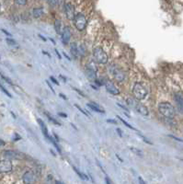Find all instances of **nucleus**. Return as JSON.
<instances>
[{"label": "nucleus", "instance_id": "nucleus-1", "mask_svg": "<svg viewBox=\"0 0 183 184\" xmlns=\"http://www.w3.org/2000/svg\"><path fill=\"white\" fill-rule=\"evenodd\" d=\"M158 112L159 113L167 118V119H173L176 115V110L173 107V105H171L168 102H161L158 105Z\"/></svg>", "mask_w": 183, "mask_h": 184}, {"label": "nucleus", "instance_id": "nucleus-2", "mask_svg": "<svg viewBox=\"0 0 183 184\" xmlns=\"http://www.w3.org/2000/svg\"><path fill=\"white\" fill-rule=\"evenodd\" d=\"M132 93L133 96L136 100L138 101H142L144 99H145V97L147 96V89L144 88V86L143 84H141L140 82H136L135 84L132 88Z\"/></svg>", "mask_w": 183, "mask_h": 184}, {"label": "nucleus", "instance_id": "nucleus-3", "mask_svg": "<svg viewBox=\"0 0 183 184\" xmlns=\"http://www.w3.org/2000/svg\"><path fill=\"white\" fill-rule=\"evenodd\" d=\"M127 103L128 105L132 106L133 109H135L137 112H139L140 114L144 115V116H148L149 114V110L146 108L144 104H142L141 102H139L138 100H133V99H128L127 100Z\"/></svg>", "mask_w": 183, "mask_h": 184}, {"label": "nucleus", "instance_id": "nucleus-4", "mask_svg": "<svg viewBox=\"0 0 183 184\" xmlns=\"http://www.w3.org/2000/svg\"><path fill=\"white\" fill-rule=\"evenodd\" d=\"M93 57L97 63L105 65L108 63V55L100 47H95L93 49Z\"/></svg>", "mask_w": 183, "mask_h": 184}, {"label": "nucleus", "instance_id": "nucleus-5", "mask_svg": "<svg viewBox=\"0 0 183 184\" xmlns=\"http://www.w3.org/2000/svg\"><path fill=\"white\" fill-rule=\"evenodd\" d=\"M74 24H75V27L77 28V31H82L85 30V28H86V26H87V19L83 14L78 13L75 16Z\"/></svg>", "mask_w": 183, "mask_h": 184}, {"label": "nucleus", "instance_id": "nucleus-6", "mask_svg": "<svg viewBox=\"0 0 183 184\" xmlns=\"http://www.w3.org/2000/svg\"><path fill=\"white\" fill-rule=\"evenodd\" d=\"M109 70L112 74L113 77L118 81V82H123L125 79V74L123 70H121L119 67L117 66H109Z\"/></svg>", "mask_w": 183, "mask_h": 184}, {"label": "nucleus", "instance_id": "nucleus-7", "mask_svg": "<svg viewBox=\"0 0 183 184\" xmlns=\"http://www.w3.org/2000/svg\"><path fill=\"white\" fill-rule=\"evenodd\" d=\"M12 163L9 159L6 158L3 160H0V174L2 173H8L12 170Z\"/></svg>", "mask_w": 183, "mask_h": 184}, {"label": "nucleus", "instance_id": "nucleus-8", "mask_svg": "<svg viewBox=\"0 0 183 184\" xmlns=\"http://www.w3.org/2000/svg\"><path fill=\"white\" fill-rule=\"evenodd\" d=\"M86 76L89 80L95 81L97 79V68L94 66L88 65L86 68Z\"/></svg>", "mask_w": 183, "mask_h": 184}, {"label": "nucleus", "instance_id": "nucleus-9", "mask_svg": "<svg viewBox=\"0 0 183 184\" xmlns=\"http://www.w3.org/2000/svg\"><path fill=\"white\" fill-rule=\"evenodd\" d=\"M65 12L66 18L70 20H74L75 19V7L71 3H66L65 5Z\"/></svg>", "mask_w": 183, "mask_h": 184}, {"label": "nucleus", "instance_id": "nucleus-10", "mask_svg": "<svg viewBox=\"0 0 183 184\" xmlns=\"http://www.w3.org/2000/svg\"><path fill=\"white\" fill-rule=\"evenodd\" d=\"M3 156L7 159H20L22 158V154L13 151V150H6L3 152Z\"/></svg>", "mask_w": 183, "mask_h": 184}, {"label": "nucleus", "instance_id": "nucleus-11", "mask_svg": "<svg viewBox=\"0 0 183 184\" xmlns=\"http://www.w3.org/2000/svg\"><path fill=\"white\" fill-rule=\"evenodd\" d=\"M105 88H106L107 91L109 93H111L112 95H119L120 94V90L117 89V87L112 81L107 80L105 82Z\"/></svg>", "mask_w": 183, "mask_h": 184}, {"label": "nucleus", "instance_id": "nucleus-12", "mask_svg": "<svg viewBox=\"0 0 183 184\" xmlns=\"http://www.w3.org/2000/svg\"><path fill=\"white\" fill-rule=\"evenodd\" d=\"M62 34V42L64 44H67L70 41V38H71V31H70V28L69 27H65L64 30L61 32Z\"/></svg>", "mask_w": 183, "mask_h": 184}, {"label": "nucleus", "instance_id": "nucleus-13", "mask_svg": "<svg viewBox=\"0 0 183 184\" xmlns=\"http://www.w3.org/2000/svg\"><path fill=\"white\" fill-rule=\"evenodd\" d=\"M22 180H23L24 183H32V182H34L35 176H34L32 171L29 170V171H26V172L23 174Z\"/></svg>", "mask_w": 183, "mask_h": 184}, {"label": "nucleus", "instance_id": "nucleus-14", "mask_svg": "<svg viewBox=\"0 0 183 184\" xmlns=\"http://www.w3.org/2000/svg\"><path fill=\"white\" fill-rule=\"evenodd\" d=\"M175 101L178 104V107L181 112H183V93L176 92L175 93Z\"/></svg>", "mask_w": 183, "mask_h": 184}, {"label": "nucleus", "instance_id": "nucleus-15", "mask_svg": "<svg viewBox=\"0 0 183 184\" xmlns=\"http://www.w3.org/2000/svg\"><path fill=\"white\" fill-rule=\"evenodd\" d=\"M37 121H38V124H40V126H41V129H42V133H43V136L49 140V138H50V136H49V132H48V129H47V127H46V125H45V124L43 122V121L42 120V119H40V118H38L37 119Z\"/></svg>", "mask_w": 183, "mask_h": 184}, {"label": "nucleus", "instance_id": "nucleus-16", "mask_svg": "<svg viewBox=\"0 0 183 184\" xmlns=\"http://www.w3.org/2000/svg\"><path fill=\"white\" fill-rule=\"evenodd\" d=\"M32 14L35 18H40L44 14V10L42 7H35L32 10Z\"/></svg>", "mask_w": 183, "mask_h": 184}, {"label": "nucleus", "instance_id": "nucleus-17", "mask_svg": "<svg viewBox=\"0 0 183 184\" xmlns=\"http://www.w3.org/2000/svg\"><path fill=\"white\" fill-rule=\"evenodd\" d=\"M88 107L89 108V109H91L92 110H94V112H99V113H105V112L103 110H101L99 106H97V104H95V103H89L88 104Z\"/></svg>", "mask_w": 183, "mask_h": 184}, {"label": "nucleus", "instance_id": "nucleus-18", "mask_svg": "<svg viewBox=\"0 0 183 184\" xmlns=\"http://www.w3.org/2000/svg\"><path fill=\"white\" fill-rule=\"evenodd\" d=\"M70 51H71V54L74 56V57H77V55H78V48H77V43H75V42H73V43H71V45H70Z\"/></svg>", "mask_w": 183, "mask_h": 184}, {"label": "nucleus", "instance_id": "nucleus-19", "mask_svg": "<svg viewBox=\"0 0 183 184\" xmlns=\"http://www.w3.org/2000/svg\"><path fill=\"white\" fill-rule=\"evenodd\" d=\"M54 29L57 34H60L62 32V31H61V20L60 19H56L54 21Z\"/></svg>", "mask_w": 183, "mask_h": 184}, {"label": "nucleus", "instance_id": "nucleus-20", "mask_svg": "<svg viewBox=\"0 0 183 184\" xmlns=\"http://www.w3.org/2000/svg\"><path fill=\"white\" fill-rule=\"evenodd\" d=\"M44 114H45V115H46V116L48 117L49 121H53L54 124H56V125H58V126H61V124H60V122H58V121H56V120H55V119H54V117H53V116H51V115L49 114V113H48L47 112H44Z\"/></svg>", "mask_w": 183, "mask_h": 184}, {"label": "nucleus", "instance_id": "nucleus-21", "mask_svg": "<svg viewBox=\"0 0 183 184\" xmlns=\"http://www.w3.org/2000/svg\"><path fill=\"white\" fill-rule=\"evenodd\" d=\"M74 170H75V172L81 178V179H83V180H88V176L86 175V174H84V173H82V172H80V171L77 168H75L74 167Z\"/></svg>", "mask_w": 183, "mask_h": 184}, {"label": "nucleus", "instance_id": "nucleus-22", "mask_svg": "<svg viewBox=\"0 0 183 184\" xmlns=\"http://www.w3.org/2000/svg\"><path fill=\"white\" fill-rule=\"evenodd\" d=\"M117 118H118V119H119V120H120V121H121V122H123V124L124 125H126V126H127L128 128H130V129H132V130H135V131H136V129H135V127H132V126L131 124H129L128 122H127V121H124V120H123V118H121V117H119V116H117Z\"/></svg>", "mask_w": 183, "mask_h": 184}, {"label": "nucleus", "instance_id": "nucleus-23", "mask_svg": "<svg viewBox=\"0 0 183 184\" xmlns=\"http://www.w3.org/2000/svg\"><path fill=\"white\" fill-rule=\"evenodd\" d=\"M49 140L51 141V143H52V144H54V145L55 146V148L57 149V151L61 154V148H60V146H59V145H57V143H56L57 141H55V140H54L52 136H50V138H49Z\"/></svg>", "mask_w": 183, "mask_h": 184}, {"label": "nucleus", "instance_id": "nucleus-24", "mask_svg": "<svg viewBox=\"0 0 183 184\" xmlns=\"http://www.w3.org/2000/svg\"><path fill=\"white\" fill-rule=\"evenodd\" d=\"M6 41H7V42L9 45H11V46H17V45H18V44H17V42H16L13 39L7 38V39H6Z\"/></svg>", "mask_w": 183, "mask_h": 184}, {"label": "nucleus", "instance_id": "nucleus-25", "mask_svg": "<svg viewBox=\"0 0 183 184\" xmlns=\"http://www.w3.org/2000/svg\"><path fill=\"white\" fill-rule=\"evenodd\" d=\"M0 89H1V90H2V91H3V92H4V93H5V94L8 97V98H12L11 94H10V93H9V92H8V91H7V90L4 87H3V86H2L1 84H0Z\"/></svg>", "mask_w": 183, "mask_h": 184}, {"label": "nucleus", "instance_id": "nucleus-26", "mask_svg": "<svg viewBox=\"0 0 183 184\" xmlns=\"http://www.w3.org/2000/svg\"><path fill=\"white\" fill-rule=\"evenodd\" d=\"M14 1L19 6H25L27 4V0H14Z\"/></svg>", "mask_w": 183, "mask_h": 184}, {"label": "nucleus", "instance_id": "nucleus-27", "mask_svg": "<svg viewBox=\"0 0 183 184\" xmlns=\"http://www.w3.org/2000/svg\"><path fill=\"white\" fill-rule=\"evenodd\" d=\"M131 150L132 151V152H135V154H137L139 156H143V154H142V152L141 151H139L138 149H136V148H135V147H131Z\"/></svg>", "mask_w": 183, "mask_h": 184}, {"label": "nucleus", "instance_id": "nucleus-28", "mask_svg": "<svg viewBox=\"0 0 183 184\" xmlns=\"http://www.w3.org/2000/svg\"><path fill=\"white\" fill-rule=\"evenodd\" d=\"M51 6H56L58 4V0H46Z\"/></svg>", "mask_w": 183, "mask_h": 184}, {"label": "nucleus", "instance_id": "nucleus-29", "mask_svg": "<svg viewBox=\"0 0 183 184\" xmlns=\"http://www.w3.org/2000/svg\"><path fill=\"white\" fill-rule=\"evenodd\" d=\"M75 107H76L77 109H78V110H80V112H82L83 114H85V115H86V116H89V114H88V113H87L86 112H85L84 110H82V109H81V108H80V107H79V106H78L77 104H75Z\"/></svg>", "mask_w": 183, "mask_h": 184}, {"label": "nucleus", "instance_id": "nucleus-30", "mask_svg": "<svg viewBox=\"0 0 183 184\" xmlns=\"http://www.w3.org/2000/svg\"><path fill=\"white\" fill-rule=\"evenodd\" d=\"M1 77L4 79V80H6L8 84H10V85H12V84H13V83H12V81H11V79H9L8 77H5L4 75H1Z\"/></svg>", "mask_w": 183, "mask_h": 184}, {"label": "nucleus", "instance_id": "nucleus-31", "mask_svg": "<svg viewBox=\"0 0 183 184\" xmlns=\"http://www.w3.org/2000/svg\"><path fill=\"white\" fill-rule=\"evenodd\" d=\"M139 136H141V137H142V138H143V139L144 140V142H145V143H147V144H149V145H152V143H151V142H150L149 140H147V139H146V138H145L144 136H141V134H140V133H139Z\"/></svg>", "mask_w": 183, "mask_h": 184}, {"label": "nucleus", "instance_id": "nucleus-32", "mask_svg": "<svg viewBox=\"0 0 183 184\" xmlns=\"http://www.w3.org/2000/svg\"><path fill=\"white\" fill-rule=\"evenodd\" d=\"M50 79H51V80H52V82H53V83H54L55 85H59V82H58V81H57V80H56L54 77H50Z\"/></svg>", "mask_w": 183, "mask_h": 184}, {"label": "nucleus", "instance_id": "nucleus-33", "mask_svg": "<svg viewBox=\"0 0 183 184\" xmlns=\"http://www.w3.org/2000/svg\"><path fill=\"white\" fill-rule=\"evenodd\" d=\"M45 82H46V84H47V85L49 86V88H50V89H51V90L53 91V93H54V89H53V87H52V86H51L50 82H49V81H45Z\"/></svg>", "mask_w": 183, "mask_h": 184}, {"label": "nucleus", "instance_id": "nucleus-34", "mask_svg": "<svg viewBox=\"0 0 183 184\" xmlns=\"http://www.w3.org/2000/svg\"><path fill=\"white\" fill-rule=\"evenodd\" d=\"M74 90H76V91H77V92L78 94H80V95H81L82 97H86V96H85V94H84V93H83L82 91H80L79 89H74Z\"/></svg>", "mask_w": 183, "mask_h": 184}, {"label": "nucleus", "instance_id": "nucleus-35", "mask_svg": "<svg viewBox=\"0 0 183 184\" xmlns=\"http://www.w3.org/2000/svg\"><path fill=\"white\" fill-rule=\"evenodd\" d=\"M19 139H21V137L19 136L18 133H15V138H13V140H14V141H17V140H19Z\"/></svg>", "mask_w": 183, "mask_h": 184}, {"label": "nucleus", "instance_id": "nucleus-36", "mask_svg": "<svg viewBox=\"0 0 183 184\" xmlns=\"http://www.w3.org/2000/svg\"><path fill=\"white\" fill-rule=\"evenodd\" d=\"M1 31H2V32H4V33H5L6 35H7V36H11V33H9V32H8V31H7L6 30H4V29H2Z\"/></svg>", "mask_w": 183, "mask_h": 184}, {"label": "nucleus", "instance_id": "nucleus-37", "mask_svg": "<svg viewBox=\"0 0 183 184\" xmlns=\"http://www.w3.org/2000/svg\"><path fill=\"white\" fill-rule=\"evenodd\" d=\"M108 122H111V124H117V121H114V120H108L107 121Z\"/></svg>", "mask_w": 183, "mask_h": 184}, {"label": "nucleus", "instance_id": "nucleus-38", "mask_svg": "<svg viewBox=\"0 0 183 184\" xmlns=\"http://www.w3.org/2000/svg\"><path fill=\"white\" fill-rule=\"evenodd\" d=\"M54 51H55V54H57L58 58H60V59H61V54H60V53L58 52V50H57V49H55V50H54Z\"/></svg>", "mask_w": 183, "mask_h": 184}, {"label": "nucleus", "instance_id": "nucleus-39", "mask_svg": "<svg viewBox=\"0 0 183 184\" xmlns=\"http://www.w3.org/2000/svg\"><path fill=\"white\" fill-rule=\"evenodd\" d=\"M6 145V143H5L3 140L0 139V146H3V145Z\"/></svg>", "mask_w": 183, "mask_h": 184}, {"label": "nucleus", "instance_id": "nucleus-40", "mask_svg": "<svg viewBox=\"0 0 183 184\" xmlns=\"http://www.w3.org/2000/svg\"><path fill=\"white\" fill-rule=\"evenodd\" d=\"M59 96H60V97H62L64 100H67V98H66L64 94H62V93H60V95H59Z\"/></svg>", "mask_w": 183, "mask_h": 184}, {"label": "nucleus", "instance_id": "nucleus-41", "mask_svg": "<svg viewBox=\"0 0 183 184\" xmlns=\"http://www.w3.org/2000/svg\"><path fill=\"white\" fill-rule=\"evenodd\" d=\"M105 180H106V182H107V183H112V180H109V177H106Z\"/></svg>", "mask_w": 183, "mask_h": 184}, {"label": "nucleus", "instance_id": "nucleus-42", "mask_svg": "<svg viewBox=\"0 0 183 184\" xmlns=\"http://www.w3.org/2000/svg\"><path fill=\"white\" fill-rule=\"evenodd\" d=\"M117 132L119 133L120 136H123V133H121V129H119V128H118V129H117Z\"/></svg>", "mask_w": 183, "mask_h": 184}, {"label": "nucleus", "instance_id": "nucleus-43", "mask_svg": "<svg viewBox=\"0 0 183 184\" xmlns=\"http://www.w3.org/2000/svg\"><path fill=\"white\" fill-rule=\"evenodd\" d=\"M39 37H41V38H42V41H44V42H46V38H44V37H43L42 35H41V34H39Z\"/></svg>", "mask_w": 183, "mask_h": 184}, {"label": "nucleus", "instance_id": "nucleus-44", "mask_svg": "<svg viewBox=\"0 0 183 184\" xmlns=\"http://www.w3.org/2000/svg\"><path fill=\"white\" fill-rule=\"evenodd\" d=\"M42 54H46V55H48L49 57H51L50 54H48V53H47V52H45V51H42Z\"/></svg>", "mask_w": 183, "mask_h": 184}, {"label": "nucleus", "instance_id": "nucleus-45", "mask_svg": "<svg viewBox=\"0 0 183 184\" xmlns=\"http://www.w3.org/2000/svg\"><path fill=\"white\" fill-rule=\"evenodd\" d=\"M59 115H60V116H62V117H65H65H67V115H66V114H65V113H61V112L59 113Z\"/></svg>", "mask_w": 183, "mask_h": 184}, {"label": "nucleus", "instance_id": "nucleus-46", "mask_svg": "<svg viewBox=\"0 0 183 184\" xmlns=\"http://www.w3.org/2000/svg\"><path fill=\"white\" fill-rule=\"evenodd\" d=\"M63 54H64V55H65V58H67V59H68L69 61L71 60V59H70V57H69V56H68V55H67V54H66L65 53H63Z\"/></svg>", "mask_w": 183, "mask_h": 184}, {"label": "nucleus", "instance_id": "nucleus-47", "mask_svg": "<svg viewBox=\"0 0 183 184\" xmlns=\"http://www.w3.org/2000/svg\"><path fill=\"white\" fill-rule=\"evenodd\" d=\"M139 182H140V183H143V184H144V183H145V182H144V181L143 180V179H142L141 177L139 178Z\"/></svg>", "mask_w": 183, "mask_h": 184}, {"label": "nucleus", "instance_id": "nucleus-48", "mask_svg": "<svg viewBox=\"0 0 183 184\" xmlns=\"http://www.w3.org/2000/svg\"><path fill=\"white\" fill-rule=\"evenodd\" d=\"M60 77H61V78H63V79H64V81H65H65H66V78H65V77H64V76H63V75H60Z\"/></svg>", "mask_w": 183, "mask_h": 184}, {"label": "nucleus", "instance_id": "nucleus-49", "mask_svg": "<svg viewBox=\"0 0 183 184\" xmlns=\"http://www.w3.org/2000/svg\"><path fill=\"white\" fill-rule=\"evenodd\" d=\"M53 178H54V177H53L52 175H48V180H51Z\"/></svg>", "mask_w": 183, "mask_h": 184}, {"label": "nucleus", "instance_id": "nucleus-50", "mask_svg": "<svg viewBox=\"0 0 183 184\" xmlns=\"http://www.w3.org/2000/svg\"><path fill=\"white\" fill-rule=\"evenodd\" d=\"M54 137H55L56 141H57V142H59V138H58V136H56V134H55V133H54Z\"/></svg>", "mask_w": 183, "mask_h": 184}, {"label": "nucleus", "instance_id": "nucleus-51", "mask_svg": "<svg viewBox=\"0 0 183 184\" xmlns=\"http://www.w3.org/2000/svg\"><path fill=\"white\" fill-rule=\"evenodd\" d=\"M116 156H117V158H118V159H120V160H121V162H123V159H121V157H120V156H119L118 155H116Z\"/></svg>", "mask_w": 183, "mask_h": 184}, {"label": "nucleus", "instance_id": "nucleus-52", "mask_svg": "<svg viewBox=\"0 0 183 184\" xmlns=\"http://www.w3.org/2000/svg\"><path fill=\"white\" fill-rule=\"evenodd\" d=\"M55 183H58V184L60 183V184H62L63 182H62V181H60V180H56V181H55Z\"/></svg>", "mask_w": 183, "mask_h": 184}, {"label": "nucleus", "instance_id": "nucleus-53", "mask_svg": "<svg viewBox=\"0 0 183 184\" xmlns=\"http://www.w3.org/2000/svg\"><path fill=\"white\" fill-rule=\"evenodd\" d=\"M50 152H51V153H52V154H53V155H54V156H56V155H55V153H54V152L53 150H50Z\"/></svg>", "mask_w": 183, "mask_h": 184}, {"label": "nucleus", "instance_id": "nucleus-54", "mask_svg": "<svg viewBox=\"0 0 183 184\" xmlns=\"http://www.w3.org/2000/svg\"><path fill=\"white\" fill-rule=\"evenodd\" d=\"M50 40H51V41H52V42H54V44H55V42H54V40H53V39H50Z\"/></svg>", "mask_w": 183, "mask_h": 184}]
</instances>
